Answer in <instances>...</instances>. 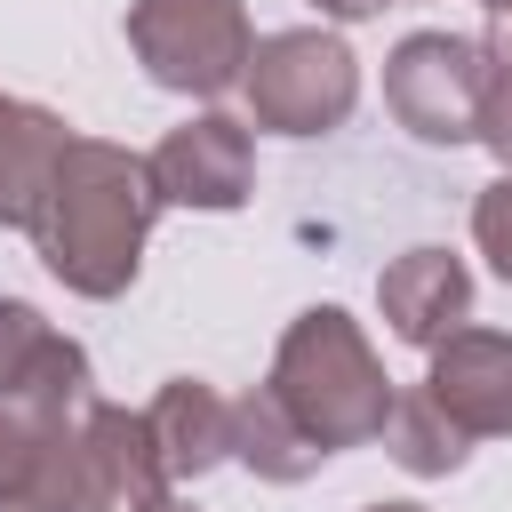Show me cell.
<instances>
[{
  "label": "cell",
  "mask_w": 512,
  "mask_h": 512,
  "mask_svg": "<svg viewBox=\"0 0 512 512\" xmlns=\"http://www.w3.org/2000/svg\"><path fill=\"white\" fill-rule=\"evenodd\" d=\"M160 208H168V200H160L144 152L104 144V136H72V144L56 152V168H48V192L32 200V224H24V232H32L40 264H48L72 296L112 304V296H128L136 272H144V240H152Z\"/></svg>",
  "instance_id": "obj_1"
},
{
  "label": "cell",
  "mask_w": 512,
  "mask_h": 512,
  "mask_svg": "<svg viewBox=\"0 0 512 512\" xmlns=\"http://www.w3.org/2000/svg\"><path fill=\"white\" fill-rule=\"evenodd\" d=\"M296 424L336 456V448H360L384 432L392 416V376L376 360V344L360 336V320L344 304H312L280 328V352H272V376H264Z\"/></svg>",
  "instance_id": "obj_2"
},
{
  "label": "cell",
  "mask_w": 512,
  "mask_h": 512,
  "mask_svg": "<svg viewBox=\"0 0 512 512\" xmlns=\"http://www.w3.org/2000/svg\"><path fill=\"white\" fill-rule=\"evenodd\" d=\"M240 96H248V128H272V136H328L352 120L360 104V56L320 32V24H288V32H264L248 48V72H240Z\"/></svg>",
  "instance_id": "obj_3"
},
{
  "label": "cell",
  "mask_w": 512,
  "mask_h": 512,
  "mask_svg": "<svg viewBox=\"0 0 512 512\" xmlns=\"http://www.w3.org/2000/svg\"><path fill=\"white\" fill-rule=\"evenodd\" d=\"M248 8L240 0H128V56L168 96H224L248 72Z\"/></svg>",
  "instance_id": "obj_4"
},
{
  "label": "cell",
  "mask_w": 512,
  "mask_h": 512,
  "mask_svg": "<svg viewBox=\"0 0 512 512\" xmlns=\"http://www.w3.org/2000/svg\"><path fill=\"white\" fill-rule=\"evenodd\" d=\"M384 112L416 144H472L480 136V40L472 32H408L384 56Z\"/></svg>",
  "instance_id": "obj_5"
},
{
  "label": "cell",
  "mask_w": 512,
  "mask_h": 512,
  "mask_svg": "<svg viewBox=\"0 0 512 512\" xmlns=\"http://www.w3.org/2000/svg\"><path fill=\"white\" fill-rule=\"evenodd\" d=\"M152 184L168 208H208V216H232L248 192H256V136L248 120L232 112H192L184 128H168L152 152H144Z\"/></svg>",
  "instance_id": "obj_6"
},
{
  "label": "cell",
  "mask_w": 512,
  "mask_h": 512,
  "mask_svg": "<svg viewBox=\"0 0 512 512\" xmlns=\"http://www.w3.org/2000/svg\"><path fill=\"white\" fill-rule=\"evenodd\" d=\"M424 392L464 440H512V336L504 328H448L432 344Z\"/></svg>",
  "instance_id": "obj_7"
},
{
  "label": "cell",
  "mask_w": 512,
  "mask_h": 512,
  "mask_svg": "<svg viewBox=\"0 0 512 512\" xmlns=\"http://www.w3.org/2000/svg\"><path fill=\"white\" fill-rule=\"evenodd\" d=\"M88 352L72 336H56L40 320V304L24 296H0V400L8 408H32V416H72L88 392Z\"/></svg>",
  "instance_id": "obj_8"
},
{
  "label": "cell",
  "mask_w": 512,
  "mask_h": 512,
  "mask_svg": "<svg viewBox=\"0 0 512 512\" xmlns=\"http://www.w3.org/2000/svg\"><path fill=\"white\" fill-rule=\"evenodd\" d=\"M376 312L400 344L432 352L448 328L472 320V264L448 256V248H400L384 272H376Z\"/></svg>",
  "instance_id": "obj_9"
},
{
  "label": "cell",
  "mask_w": 512,
  "mask_h": 512,
  "mask_svg": "<svg viewBox=\"0 0 512 512\" xmlns=\"http://www.w3.org/2000/svg\"><path fill=\"white\" fill-rule=\"evenodd\" d=\"M144 432H152V464L168 488L184 480H208L224 456H232V400L200 376H168L144 408Z\"/></svg>",
  "instance_id": "obj_10"
},
{
  "label": "cell",
  "mask_w": 512,
  "mask_h": 512,
  "mask_svg": "<svg viewBox=\"0 0 512 512\" xmlns=\"http://www.w3.org/2000/svg\"><path fill=\"white\" fill-rule=\"evenodd\" d=\"M232 456H240L256 480H272V488H296V480H312V472L328 464V448L296 424V408H288L272 384H256V392L232 400Z\"/></svg>",
  "instance_id": "obj_11"
},
{
  "label": "cell",
  "mask_w": 512,
  "mask_h": 512,
  "mask_svg": "<svg viewBox=\"0 0 512 512\" xmlns=\"http://www.w3.org/2000/svg\"><path fill=\"white\" fill-rule=\"evenodd\" d=\"M64 144H72V128L48 104L0 88V224H16V232L32 224V200L48 192V168Z\"/></svg>",
  "instance_id": "obj_12"
},
{
  "label": "cell",
  "mask_w": 512,
  "mask_h": 512,
  "mask_svg": "<svg viewBox=\"0 0 512 512\" xmlns=\"http://www.w3.org/2000/svg\"><path fill=\"white\" fill-rule=\"evenodd\" d=\"M384 456L400 464V472H416V480H448V472H464V456H472V440L432 408V392H392V416H384Z\"/></svg>",
  "instance_id": "obj_13"
},
{
  "label": "cell",
  "mask_w": 512,
  "mask_h": 512,
  "mask_svg": "<svg viewBox=\"0 0 512 512\" xmlns=\"http://www.w3.org/2000/svg\"><path fill=\"white\" fill-rule=\"evenodd\" d=\"M504 168H512V16H496L480 32V136Z\"/></svg>",
  "instance_id": "obj_14"
},
{
  "label": "cell",
  "mask_w": 512,
  "mask_h": 512,
  "mask_svg": "<svg viewBox=\"0 0 512 512\" xmlns=\"http://www.w3.org/2000/svg\"><path fill=\"white\" fill-rule=\"evenodd\" d=\"M472 248H480L488 272L512 288V168H504L496 184H480V200H472Z\"/></svg>",
  "instance_id": "obj_15"
},
{
  "label": "cell",
  "mask_w": 512,
  "mask_h": 512,
  "mask_svg": "<svg viewBox=\"0 0 512 512\" xmlns=\"http://www.w3.org/2000/svg\"><path fill=\"white\" fill-rule=\"evenodd\" d=\"M312 8H320L328 24H368V16H384L392 0H312Z\"/></svg>",
  "instance_id": "obj_16"
},
{
  "label": "cell",
  "mask_w": 512,
  "mask_h": 512,
  "mask_svg": "<svg viewBox=\"0 0 512 512\" xmlns=\"http://www.w3.org/2000/svg\"><path fill=\"white\" fill-rule=\"evenodd\" d=\"M128 512H192V504H184V496H176V488H152V496H136V504H128Z\"/></svg>",
  "instance_id": "obj_17"
},
{
  "label": "cell",
  "mask_w": 512,
  "mask_h": 512,
  "mask_svg": "<svg viewBox=\"0 0 512 512\" xmlns=\"http://www.w3.org/2000/svg\"><path fill=\"white\" fill-rule=\"evenodd\" d=\"M368 512H424V504H368Z\"/></svg>",
  "instance_id": "obj_18"
},
{
  "label": "cell",
  "mask_w": 512,
  "mask_h": 512,
  "mask_svg": "<svg viewBox=\"0 0 512 512\" xmlns=\"http://www.w3.org/2000/svg\"><path fill=\"white\" fill-rule=\"evenodd\" d=\"M480 8H488V16H512V0H480Z\"/></svg>",
  "instance_id": "obj_19"
}]
</instances>
